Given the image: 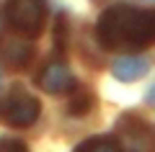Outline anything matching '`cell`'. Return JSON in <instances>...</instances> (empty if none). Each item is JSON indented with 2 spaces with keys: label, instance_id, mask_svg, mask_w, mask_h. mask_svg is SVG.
<instances>
[{
  "label": "cell",
  "instance_id": "30bf717a",
  "mask_svg": "<svg viewBox=\"0 0 155 152\" xmlns=\"http://www.w3.org/2000/svg\"><path fill=\"white\" fill-rule=\"evenodd\" d=\"M54 36H57V47L65 49V47H67V18H65V16H60V21H57Z\"/></svg>",
  "mask_w": 155,
  "mask_h": 152
},
{
  "label": "cell",
  "instance_id": "4fadbf2b",
  "mask_svg": "<svg viewBox=\"0 0 155 152\" xmlns=\"http://www.w3.org/2000/svg\"><path fill=\"white\" fill-rule=\"evenodd\" d=\"M0 28H3V23H0Z\"/></svg>",
  "mask_w": 155,
  "mask_h": 152
},
{
  "label": "cell",
  "instance_id": "ba28073f",
  "mask_svg": "<svg viewBox=\"0 0 155 152\" xmlns=\"http://www.w3.org/2000/svg\"><path fill=\"white\" fill-rule=\"evenodd\" d=\"M28 57H31V49H28L26 44H11V47L5 49V60L11 62L13 67H23L28 62Z\"/></svg>",
  "mask_w": 155,
  "mask_h": 152
},
{
  "label": "cell",
  "instance_id": "5b68a950",
  "mask_svg": "<svg viewBox=\"0 0 155 152\" xmlns=\"http://www.w3.org/2000/svg\"><path fill=\"white\" fill-rule=\"evenodd\" d=\"M36 85L47 93H67L75 88V77H72V70L65 65V62H49L44 70L39 72Z\"/></svg>",
  "mask_w": 155,
  "mask_h": 152
},
{
  "label": "cell",
  "instance_id": "6da1fadb",
  "mask_svg": "<svg viewBox=\"0 0 155 152\" xmlns=\"http://www.w3.org/2000/svg\"><path fill=\"white\" fill-rule=\"evenodd\" d=\"M96 34H98V41L106 49L150 47L155 41V11H142V8H132V5H114L101 16Z\"/></svg>",
  "mask_w": 155,
  "mask_h": 152
},
{
  "label": "cell",
  "instance_id": "9c48e42d",
  "mask_svg": "<svg viewBox=\"0 0 155 152\" xmlns=\"http://www.w3.org/2000/svg\"><path fill=\"white\" fill-rule=\"evenodd\" d=\"M91 106H93V98H91L88 93H80V95L72 98V103H70V114H85Z\"/></svg>",
  "mask_w": 155,
  "mask_h": 152
},
{
  "label": "cell",
  "instance_id": "7c38bea8",
  "mask_svg": "<svg viewBox=\"0 0 155 152\" xmlns=\"http://www.w3.org/2000/svg\"><path fill=\"white\" fill-rule=\"evenodd\" d=\"M147 103H150V106H155V82L150 85V90H147Z\"/></svg>",
  "mask_w": 155,
  "mask_h": 152
},
{
  "label": "cell",
  "instance_id": "277c9868",
  "mask_svg": "<svg viewBox=\"0 0 155 152\" xmlns=\"http://www.w3.org/2000/svg\"><path fill=\"white\" fill-rule=\"evenodd\" d=\"M114 129H116V137H119V150L122 152H153L155 147L153 134H150L147 124L140 121L137 116L132 114L119 116Z\"/></svg>",
  "mask_w": 155,
  "mask_h": 152
},
{
  "label": "cell",
  "instance_id": "3957f363",
  "mask_svg": "<svg viewBox=\"0 0 155 152\" xmlns=\"http://www.w3.org/2000/svg\"><path fill=\"white\" fill-rule=\"evenodd\" d=\"M39 101L26 90H11L0 101V119L11 126H31L39 119Z\"/></svg>",
  "mask_w": 155,
  "mask_h": 152
},
{
  "label": "cell",
  "instance_id": "52a82bcc",
  "mask_svg": "<svg viewBox=\"0 0 155 152\" xmlns=\"http://www.w3.org/2000/svg\"><path fill=\"white\" fill-rule=\"evenodd\" d=\"M75 152H122L119 144L111 139H101V137H91V139L80 142L75 147Z\"/></svg>",
  "mask_w": 155,
  "mask_h": 152
},
{
  "label": "cell",
  "instance_id": "8992f818",
  "mask_svg": "<svg viewBox=\"0 0 155 152\" xmlns=\"http://www.w3.org/2000/svg\"><path fill=\"white\" fill-rule=\"evenodd\" d=\"M150 70V60L147 57H137V54H127V57H116L111 72H114L116 80L122 82H134L137 77H142Z\"/></svg>",
  "mask_w": 155,
  "mask_h": 152
},
{
  "label": "cell",
  "instance_id": "8fae6325",
  "mask_svg": "<svg viewBox=\"0 0 155 152\" xmlns=\"http://www.w3.org/2000/svg\"><path fill=\"white\" fill-rule=\"evenodd\" d=\"M0 152H28V150L18 139H0Z\"/></svg>",
  "mask_w": 155,
  "mask_h": 152
},
{
  "label": "cell",
  "instance_id": "7a4b0ae2",
  "mask_svg": "<svg viewBox=\"0 0 155 152\" xmlns=\"http://www.w3.org/2000/svg\"><path fill=\"white\" fill-rule=\"evenodd\" d=\"M47 3L44 0H8L5 18L18 34L23 36H36L44 26Z\"/></svg>",
  "mask_w": 155,
  "mask_h": 152
}]
</instances>
